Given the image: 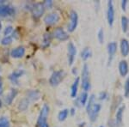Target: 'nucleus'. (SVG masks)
<instances>
[{
  "mask_svg": "<svg viewBox=\"0 0 129 127\" xmlns=\"http://www.w3.org/2000/svg\"><path fill=\"white\" fill-rule=\"evenodd\" d=\"M43 5H44L45 8H51L52 5H53V1L52 0H47L43 3Z\"/></svg>",
  "mask_w": 129,
  "mask_h": 127,
  "instance_id": "nucleus-32",
  "label": "nucleus"
},
{
  "mask_svg": "<svg viewBox=\"0 0 129 127\" xmlns=\"http://www.w3.org/2000/svg\"><path fill=\"white\" fill-rule=\"evenodd\" d=\"M16 95H17V91H16V89H11V90L10 91V93L7 95L6 98H5L6 103H7L8 105L11 104L12 103V101H13L14 98L16 96Z\"/></svg>",
  "mask_w": 129,
  "mask_h": 127,
  "instance_id": "nucleus-18",
  "label": "nucleus"
},
{
  "mask_svg": "<svg viewBox=\"0 0 129 127\" xmlns=\"http://www.w3.org/2000/svg\"><path fill=\"white\" fill-rule=\"evenodd\" d=\"M13 31V28H12V27L11 26H9V27H7V28L5 29V32H4V34H5V36H8L10 33Z\"/></svg>",
  "mask_w": 129,
  "mask_h": 127,
  "instance_id": "nucleus-31",
  "label": "nucleus"
},
{
  "mask_svg": "<svg viewBox=\"0 0 129 127\" xmlns=\"http://www.w3.org/2000/svg\"><path fill=\"white\" fill-rule=\"evenodd\" d=\"M0 107H1V102H0Z\"/></svg>",
  "mask_w": 129,
  "mask_h": 127,
  "instance_id": "nucleus-38",
  "label": "nucleus"
},
{
  "mask_svg": "<svg viewBox=\"0 0 129 127\" xmlns=\"http://www.w3.org/2000/svg\"><path fill=\"white\" fill-rule=\"evenodd\" d=\"M25 54V48L23 47H18L16 48H14L10 53V55H11L12 58L14 59H20V58H22Z\"/></svg>",
  "mask_w": 129,
  "mask_h": 127,
  "instance_id": "nucleus-14",
  "label": "nucleus"
},
{
  "mask_svg": "<svg viewBox=\"0 0 129 127\" xmlns=\"http://www.w3.org/2000/svg\"><path fill=\"white\" fill-rule=\"evenodd\" d=\"M51 42V37L49 34H45L44 39H43V47H47L50 45Z\"/></svg>",
  "mask_w": 129,
  "mask_h": 127,
  "instance_id": "nucleus-27",
  "label": "nucleus"
},
{
  "mask_svg": "<svg viewBox=\"0 0 129 127\" xmlns=\"http://www.w3.org/2000/svg\"><path fill=\"white\" fill-rule=\"evenodd\" d=\"M100 127H103V126H100Z\"/></svg>",
  "mask_w": 129,
  "mask_h": 127,
  "instance_id": "nucleus-39",
  "label": "nucleus"
},
{
  "mask_svg": "<svg viewBox=\"0 0 129 127\" xmlns=\"http://www.w3.org/2000/svg\"><path fill=\"white\" fill-rule=\"evenodd\" d=\"M67 49H68V64L72 65L74 62L75 56H76V53H77V49L74 44L72 42H70L69 44H68Z\"/></svg>",
  "mask_w": 129,
  "mask_h": 127,
  "instance_id": "nucleus-9",
  "label": "nucleus"
},
{
  "mask_svg": "<svg viewBox=\"0 0 129 127\" xmlns=\"http://www.w3.org/2000/svg\"><path fill=\"white\" fill-rule=\"evenodd\" d=\"M71 111H72V112H72V115H73V114H74V109H73V108H72V109L71 110Z\"/></svg>",
  "mask_w": 129,
  "mask_h": 127,
  "instance_id": "nucleus-36",
  "label": "nucleus"
},
{
  "mask_svg": "<svg viewBox=\"0 0 129 127\" xmlns=\"http://www.w3.org/2000/svg\"><path fill=\"white\" fill-rule=\"evenodd\" d=\"M124 92H125V96H126V97H129V77L126 79V82H125Z\"/></svg>",
  "mask_w": 129,
  "mask_h": 127,
  "instance_id": "nucleus-30",
  "label": "nucleus"
},
{
  "mask_svg": "<svg viewBox=\"0 0 129 127\" xmlns=\"http://www.w3.org/2000/svg\"><path fill=\"white\" fill-rule=\"evenodd\" d=\"M100 110H101V105L98 103H95L93 105V107H91V109L89 110V112H88L89 118L91 122H95L100 112Z\"/></svg>",
  "mask_w": 129,
  "mask_h": 127,
  "instance_id": "nucleus-8",
  "label": "nucleus"
},
{
  "mask_svg": "<svg viewBox=\"0 0 129 127\" xmlns=\"http://www.w3.org/2000/svg\"><path fill=\"white\" fill-rule=\"evenodd\" d=\"M106 97H107V93H106V92L100 93V95H99V99L100 100H104V99H106Z\"/></svg>",
  "mask_w": 129,
  "mask_h": 127,
  "instance_id": "nucleus-34",
  "label": "nucleus"
},
{
  "mask_svg": "<svg viewBox=\"0 0 129 127\" xmlns=\"http://www.w3.org/2000/svg\"><path fill=\"white\" fill-rule=\"evenodd\" d=\"M31 11H32V15L35 18H39L44 14L45 7L43 4L41 3H36L31 8Z\"/></svg>",
  "mask_w": 129,
  "mask_h": 127,
  "instance_id": "nucleus-4",
  "label": "nucleus"
},
{
  "mask_svg": "<svg viewBox=\"0 0 129 127\" xmlns=\"http://www.w3.org/2000/svg\"><path fill=\"white\" fill-rule=\"evenodd\" d=\"M14 13H15V10H14L13 7L0 4V16H12Z\"/></svg>",
  "mask_w": 129,
  "mask_h": 127,
  "instance_id": "nucleus-11",
  "label": "nucleus"
},
{
  "mask_svg": "<svg viewBox=\"0 0 129 127\" xmlns=\"http://www.w3.org/2000/svg\"><path fill=\"white\" fill-rule=\"evenodd\" d=\"M68 114H69V110L68 109H64L62 111H60L58 114V119L60 122L64 121L66 119V118L68 117Z\"/></svg>",
  "mask_w": 129,
  "mask_h": 127,
  "instance_id": "nucleus-21",
  "label": "nucleus"
},
{
  "mask_svg": "<svg viewBox=\"0 0 129 127\" xmlns=\"http://www.w3.org/2000/svg\"><path fill=\"white\" fill-rule=\"evenodd\" d=\"M28 104H29V101L27 98H24V99L21 100V101L19 102V105H18V109L20 111H25V110L28 108Z\"/></svg>",
  "mask_w": 129,
  "mask_h": 127,
  "instance_id": "nucleus-20",
  "label": "nucleus"
},
{
  "mask_svg": "<svg viewBox=\"0 0 129 127\" xmlns=\"http://www.w3.org/2000/svg\"><path fill=\"white\" fill-rule=\"evenodd\" d=\"M97 38H98V40L101 44H103V41H104V32H103V28H100L98 31V34H97Z\"/></svg>",
  "mask_w": 129,
  "mask_h": 127,
  "instance_id": "nucleus-28",
  "label": "nucleus"
},
{
  "mask_svg": "<svg viewBox=\"0 0 129 127\" xmlns=\"http://www.w3.org/2000/svg\"><path fill=\"white\" fill-rule=\"evenodd\" d=\"M78 101H79V102L82 106L86 105V102L88 101V94H87V92H83L81 94L80 96L78 97Z\"/></svg>",
  "mask_w": 129,
  "mask_h": 127,
  "instance_id": "nucleus-23",
  "label": "nucleus"
},
{
  "mask_svg": "<svg viewBox=\"0 0 129 127\" xmlns=\"http://www.w3.org/2000/svg\"><path fill=\"white\" fill-rule=\"evenodd\" d=\"M64 77V72L63 70H57V71H54L52 74L51 77L49 79L50 85H52V86H53V87L58 86V85L63 81Z\"/></svg>",
  "mask_w": 129,
  "mask_h": 127,
  "instance_id": "nucleus-2",
  "label": "nucleus"
},
{
  "mask_svg": "<svg viewBox=\"0 0 129 127\" xmlns=\"http://www.w3.org/2000/svg\"><path fill=\"white\" fill-rule=\"evenodd\" d=\"M95 95H91L89 96V101H88V104L86 106V110H87V113L89 112V110L91 109V107H93V105L95 104Z\"/></svg>",
  "mask_w": 129,
  "mask_h": 127,
  "instance_id": "nucleus-25",
  "label": "nucleus"
},
{
  "mask_svg": "<svg viewBox=\"0 0 129 127\" xmlns=\"http://www.w3.org/2000/svg\"><path fill=\"white\" fill-rule=\"evenodd\" d=\"M59 18L58 13H50L44 17V22L47 25H54L59 21Z\"/></svg>",
  "mask_w": 129,
  "mask_h": 127,
  "instance_id": "nucleus-10",
  "label": "nucleus"
},
{
  "mask_svg": "<svg viewBox=\"0 0 129 127\" xmlns=\"http://www.w3.org/2000/svg\"><path fill=\"white\" fill-rule=\"evenodd\" d=\"M1 28H2V25H1V23H0V29H1Z\"/></svg>",
  "mask_w": 129,
  "mask_h": 127,
  "instance_id": "nucleus-37",
  "label": "nucleus"
},
{
  "mask_svg": "<svg viewBox=\"0 0 129 127\" xmlns=\"http://www.w3.org/2000/svg\"><path fill=\"white\" fill-rule=\"evenodd\" d=\"M108 53H109V64H111L113 58L115 54L116 51H117V43L114 42H110L108 44Z\"/></svg>",
  "mask_w": 129,
  "mask_h": 127,
  "instance_id": "nucleus-13",
  "label": "nucleus"
},
{
  "mask_svg": "<svg viewBox=\"0 0 129 127\" xmlns=\"http://www.w3.org/2000/svg\"><path fill=\"white\" fill-rule=\"evenodd\" d=\"M82 88L83 89L87 92L90 89V81H89V67L86 64L84 65L82 70Z\"/></svg>",
  "mask_w": 129,
  "mask_h": 127,
  "instance_id": "nucleus-1",
  "label": "nucleus"
},
{
  "mask_svg": "<svg viewBox=\"0 0 129 127\" xmlns=\"http://www.w3.org/2000/svg\"><path fill=\"white\" fill-rule=\"evenodd\" d=\"M22 74H23V71H22V70H16V71H14L13 73L10 76V79L14 82L16 79L19 78Z\"/></svg>",
  "mask_w": 129,
  "mask_h": 127,
  "instance_id": "nucleus-24",
  "label": "nucleus"
},
{
  "mask_svg": "<svg viewBox=\"0 0 129 127\" xmlns=\"http://www.w3.org/2000/svg\"><path fill=\"white\" fill-rule=\"evenodd\" d=\"M78 84H79V78L77 77L75 79L74 82L72 83V88H71V96L72 98H75L78 93Z\"/></svg>",
  "mask_w": 129,
  "mask_h": 127,
  "instance_id": "nucleus-17",
  "label": "nucleus"
},
{
  "mask_svg": "<svg viewBox=\"0 0 129 127\" xmlns=\"http://www.w3.org/2000/svg\"><path fill=\"white\" fill-rule=\"evenodd\" d=\"M0 127H10V122L7 118H0Z\"/></svg>",
  "mask_w": 129,
  "mask_h": 127,
  "instance_id": "nucleus-26",
  "label": "nucleus"
},
{
  "mask_svg": "<svg viewBox=\"0 0 129 127\" xmlns=\"http://www.w3.org/2000/svg\"><path fill=\"white\" fill-rule=\"evenodd\" d=\"M92 55V52L89 47H85L84 49H83V51L81 52V58L84 60H87L89 58L91 57Z\"/></svg>",
  "mask_w": 129,
  "mask_h": 127,
  "instance_id": "nucleus-19",
  "label": "nucleus"
},
{
  "mask_svg": "<svg viewBox=\"0 0 129 127\" xmlns=\"http://www.w3.org/2000/svg\"><path fill=\"white\" fill-rule=\"evenodd\" d=\"M107 20L108 23L110 27L113 26L114 21V8L112 1L108 2V10H107Z\"/></svg>",
  "mask_w": 129,
  "mask_h": 127,
  "instance_id": "nucleus-5",
  "label": "nucleus"
},
{
  "mask_svg": "<svg viewBox=\"0 0 129 127\" xmlns=\"http://www.w3.org/2000/svg\"><path fill=\"white\" fill-rule=\"evenodd\" d=\"M128 25H129V20L126 16H122L121 17V28L122 31L124 33H126L128 30Z\"/></svg>",
  "mask_w": 129,
  "mask_h": 127,
  "instance_id": "nucleus-22",
  "label": "nucleus"
},
{
  "mask_svg": "<svg viewBox=\"0 0 129 127\" xmlns=\"http://www.w3.org/2000/svg\"><path fill=\"white\" fill-rule=\"evenodd\" d=\"M125 108H126V107H125V105H123L118 108L117 112H116V114H115V125H116V127L122 125V122H123V113L125 111Z\"/></svg>",
  "mask_w": 129,
  "mask_h": 127,
  "instance_id": "nucleus-12",
  "label": "nucleus"
},
{
  "mask_svg": "<svg viewBox=\"0 0 129 127\" xmlns=\"http://www.w3.org/2000/svg\"><path fill=\"white\" fill-rule=\"evenodd\" d=\"M53 37H54L55 39H59L60 41H64V40H67L68 39H69V35H68L67 33L64 31L63 28H55V30L53 31Z\"/></svg>",
  "mask_w": 129,
  "mask_h": 127,
  "instance_id": "nucleus-7",
  "label": "nucleus"
},
{
  "mask_svg": "<svg viewBox=\"0 0 129 127\" xmlns=\"http://www.w3.org/2000/svg\"><path fill=\"white\" fill-rule=\"evenodd\" d=\"M129 71V67L128 64L126 60H121L119 63V72L121 76H126L128 74Z\"/></svg>",
  "mask_w": 129,
  "mask_h": 127,
  "instance_id": "nucleus-16",
  "label": "nucleus"
},
{
  "mask_svg": "<svg viewBox=\"0 0 129 127\" xmlns=\"http://www.w3.org/2000/svg\"><path fill=\"white\" fill-rule=\"evenodd\" d=\"M120 53L123 57H126L129 54V41L126 39L120 40Z\"/></svg>",
  "mask_w": 129,
  "mask_h": 127,
  "instance_id": "nucleus-15",
  "label": "nucleus"
},
{
  "mask_svg": "<svg viewBox=\"0 0 129 127\" xmlns=\"http://www.w3.org/2000/svg\"><path fill=\"white\" fill-rule=\"evenodd\" d=\"M11 42H12V38L10 36H5V38L2 39V40H1V44L4 46L10 45Z\"/></svg>",
  "mask_w": 129,
  "mask_h": 127,
  "instance_id": "nucleus-29",
  "label": "nucleus"
},
{
  "mask_svg": "<svg viewBox=\"0 0 129 127\" xmlns=\"http://www.w3.org/2000/svg\"><path fill=\"white\" fill-rule=\"evenodd\" d=\"M126 5H127V0H122L121 2V8L124 11L126 10Z\"/></svg>",
  "mask_w": 129,
  "mask_h": 127,
  "instance_id": "nucleus-33",
  "label": "nucleus"
},
{
  "mask_svg": "<svg viewBox=\"0 0 129 127\" xmlns=\"http://www.w3.org/2000/svg\"><path fill=\"white\" fill-rule=\"evenodd\" d=\"M48 113H49V107L47 105V104H44L41 110L40 116H39L38 121H37V124L47 123V116H48Z\"/></svg>",
  "mask_w": 129,
  "mask_h": 127,
  "instance_id": "nucleus-6",
  "label": "nucleus"
},
{
  "mask_svg": "<svg viewBox=\"0 0 129 127\" xmlns=\"http://www.w3.org/2000/svg\"><path fill=\"white\" fill-rule=\"evenodd\" d=\"M3 93V83H2V81L0 80V95Z\"/></svg>",
  "mask_w": 129,
  "mask_h": 127,
  "instance_id": "nucleus-35",
  "label": "nucleus"
},
{
  "mask_svg": "<svg viewBox=\"0 0 129 127\" xmlns=\"http://www.w3.org/2000/svg\"><path fill=\"white\" fill-rule=\"evenodd\" d=\"M78 22V13L74 10H72L70 13V22L68 24V31L69 32H73V31L77 28Z\"/></svg>",
  "mask_w": 129,
  "mask_h": 127,
  "instance_id": "nucleus-3",
  "label": "nucleus"
}]
</instances>
